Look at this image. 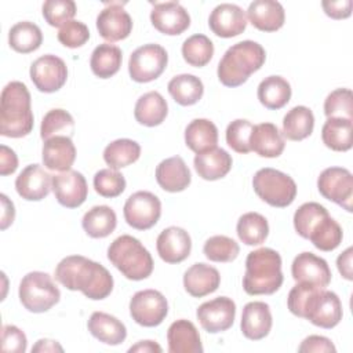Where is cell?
<instances>
[{
  "label": "cell",
  "instance_id": "1",
  "mask_svg": "<svg viewBox=\"0 0 353 353\" xmlns=\"http://www.w3.org/2000/svg\"><path fill=\"white\" fill-rule=\"evenodd\" d=\"M55 280L70 291H81L92 301H101L110 295L113 277L101 263L83 255L65 256L55 268Z\"/></svg>",
  "mask_w": 353,
  "mask_h": 353
},
{
  "label": "cell",
  "instance_id": "2",
  "mask_svg": "<svg viewBox=\"0 0 353 353\" xmlns=\"http://www.w3.org/2000/svg\"><path fill=\"white\" fill-rule=\"evenodd\" d=\"M33 130L30 92L22 81H10L0 97V134L22 138Z\"/></svg>",
  "mask_w": 353,
  "mask_h": 353
},
{
  "label": "cell",
  "instance_id": "3",
  "mask_svg": "<svg viewBox=\"0 0 353 353\" xmlns=\"http://www.w3.org/2000/svg\"><path fill=\"white\" fill-rule=\"evenodd\" d=\"M280 254L268 247L251 251L245 259L243 288L248 295H270L283 284Z\"/></svg>",
  "mask_w": 353,
  "mask_h": 353
},
{
  "label": "cell",
  "instance_id": "4",
  "mask_svg": "<svg viewBox=\"0 0 353 353\" xmlns=\"http://www.w3.org/2000/svg\"><path fill=\"white\" fill-rule=\"evenodd\" d=\"M266 59L265 48L252 40H243L226 50L218 63V79L226 87H239L259 70Z\"/></svg>",
  "mask_w": 353,
  "mask_h": 353
},
{
  "label": "cell",
  "instance_id": "5",
  "mask_svg": "<svg viewBox=\"0 0 353 353\" xmlns=\"http://www.w3.org/2000/svg\"><path fill=\"white\" fill-rule=\"evenodd\" d=\"M108 259L128 280L148 279L153 272V258L143 244L130 236L121 234L108 247Z\"/></svg>",
  "mask_w": 353,
  "mask_h": 353
},
{
  "label": "cell",
  "instance_id": "6",
  "mask_svg": "<svg viewBox=\"0 0 353 353\" xmlns=\"http://www.w3.org/2000/svg\"><path fill=\"white\" fill-rule=\"evenodd\" d=\"M18 295L26 310L44 313L59 302L61 291L48 273L29 272L19 283Z\"/></svg>",
  "mask_w": 353,
  "mask_h": 353
},
{
  "label": "cell",
  "instance_id": "7",
  "mask_svg": "<svg viewBox=\"0 0 353 353\" xmlns=\"http://www.w3.org/2000/svg\"><path fill=\"white\" fill-rule=\"evenodd\" d=\"M252 188L261 200L277 208L288 207L296 197L295 181L290 175L270 167L255 172Z\"/></svg>",
  "mask_w": 353,
  "mask_h": 353
},
{
  "label": "cell",
  "instance_id": "8",
  "mask_svg": "<svg viewBox=\"0 0 353 353\" xmlns=\"http://www.w3.org/2000/svg\"><path fill=\"white\" fill-rule=\"evenodd\" d=\"M168 63V54L160 44L149 43L132 51L128 61L130 77L137 83H149L161 76Z\"/></svg>",
  "mask_w": 353,
  "mask_h": 353
},
{
  "label": "cell",
  "instance_id": "9",
  "mask_svg": "<svg viewBox=\"0 0 353 353\" xmlns=\"http://www.w3.org/2000/svg\"><path fill=\"white\" fill-rule=\"evenodd\" d=\"M342 314L339 296L325 288H316L303 307L302 319L309 320L316 327L331 330L339 324Z\"/></svg>",
  "mask_w": 353,
  "mask_h": 353
},
{
  "label": "cell",
  "instance_id": "10",
  "mask_svg": "<svg viewBox=\"0 0 353 353\" xmlns=\"http://www.w3.org/2000/svg\"><path fill=\"white\" fill-rule=\"evenodd\" d=\"M125 222L137 230L153 228L161 215V201L152 192L139 190L132 193L123 208Z\"/></svg>",
  "mask_w": 353,
  "mask_h": 353
},
{
  "label": "cell",
  "instance_id": "11",
  "mask_svg": "<svg viewBox=\"0 0 353 353\" xmlns=\"http://www.w3.org/2000/svg\"><path fill=\"white\" fill-rule=\"evenodd\" d=\"M317 189L320 194L352 212L353 201V176L347 168L328 167L317 178Z\"/></svg>",
  "mask_w": 353,
  "mask_h": 353
},
{
  "label": "cell",
  "instance_id": "12",
  "mask_svg": "<svg viewBox=\"0 0 353 353\" xmlns=\"http://www.w3.org/2000/svg\"><path fill=\"white\" fill-rule=\"evenodd\" d=\"M168 313V302L157 290H142L132 295L130 301V314L142 327L160 325Z\"/></svg>",
  "mask_w": 353,
  "mask_h": 353
},
{
  "label": "cell",
  "instance_id": "13",
  "mask_svg": "<svg viewBox=\"0 0 353 353\" xmlns=\"http://www.w3.org/2000/svg\"><path fill=\"white\" fill-rule=\"evenodd\" d=\"M29 74L39 91L51 94L62 88L66 83L68 68L63 59L57 55L47 54L33 61Z\"/></svg>",
  "mask_w": 353,
  "mask_h": 353
},
{
  "label": "cell",
  "instance_id": "14",
  "mask_svg": "<svg viewBox=\"0 0 353 353\" xmlns=\"http://www.w3.org/2000/svg\"><path fill=\"white\" fill-rule=\"evenodd\" d=\"M203 330L218 334L229 330L236 317V303L228 296H218L201 303L196 312Z\"/></svg>",
  "mask_w": 353,
  "mask_h": 353
},
{
  "label": "cell",
  "instance_id": "15",
  "mask_svg": "<svg viewBox=\"0 0 353 353\" xmlns=\"http://www.w3.org/2000/svg\"><path fill=\"white\" fill-rule=\"evenodd\" d=\"M124 3H106L97 17V29L102 39L114 43L124 40L132 30V19L124 10Z\"/></svg>",
  "mask_w": 353,
  "mask_h": 353
},
{
  "label": "cell",
  "instance_id": "16",
  "mask_svg": "<svg viewBox=\"0 0 353 353\" xmlns=\"http://www.w3.org/2000/svg\"><path fill=\"white\" fill-rule=\"evenodd\" d=\"M52 192L61 205L77 208L85 201L88 186L81 172L69 170L52 176Z\"/></svg>",
  "mask_w": 353,
  "mask_h": 353
},
{
  "label": "cell",
  "instance_id": "17",
  "mask_svg": "<svg viewBox=\"0 0 353 353\" xmlns=\"http://www.w3.org/2000/svg\"><path fill=\"white\" fill-rule=\"evenodd\" d=\"M150 22L160 33L178 36L190 26V15L178 1L154 3Z\"/></svg>",
  "mask_w": 353,
  "mask_h": 353
},
{
  "label": "cell",
  "instance_id": "18",
  "mask_svg": "<svg viewBox=\"0 0 353 353\" xmlns=\"http://www.w3.org/2000/svg\"><path fill=\"white\" fill-rule=\"evenodd\" d=\"M208 26L219 37L229 39L239 36L247 28L245 11L237 4H218L210 14Z\"/></svg>",
  "mask_w": 353,
  "mask_h": 353
},
{
  "label": "cell",
  "instance_id": "19",
  "mask_svg": "<svg viewBox=\"0 0 353 353\" xmlns=\"http://www.w3.org/2000/svg\"><path fill=\"white\" fill-rule=\"evenodd\" d=\"M292 279L296 283H307L325 288L331 283V270L325 259L313 252H301L291 265Z\"/></svg>",
  "mask_w": 353,
  "mask_h": 353
},
{
  "label": "cell",
  "instance_id": "20",
  "mask_svg": "<svg viewBox=\"0 0 353 353\" xmlns=\"http://www.w3.org/2000/svg\"><path fill=\"white\" fill-rule=\"evenodd\" d=\"M17 193L28 201H40L52 189V176L40 165H26L15 179Z\"/></svg>",
  "mask_w": 353,
  "mask_h": 353
},
{
  "label": "cell",
  "instance_id": "21",
  "mask_svg": "<svg viewBox=\"0 0 353 353\" xmlns=\"http://www.w3.org/2000/svg\"><path fill=\"white\" fill-rule=\"evenodd\" d=\"M159 256L167 263H179L185 261L192 250L189 233L178 226H170L161 230L156 240Z\"/></svg>",
  "mask_w": 353,
  "mask_h": 353
},
{
  "label": "cell",
  "instance_id": "22",
  "mask_svg": "<svg viewBox=\"0 0 353 353\" xmlns=\"http://www.w3.org/2000/svg\"><path fill=\"white\" fill-rule=\"evenodd\" d=\"M272 313L268 303L261 301L248 302L243 307L240 328L243 335L251 341H259L269 335L272 330Z\"/></svg>",
  "mask_w": 353,
  "mask_h": 353
},
{
  "label": "cell",
  "instance_id": "23",
  "mask_svg": "<svg viewBox=\"0 0 353 353\" xmlns=\"http://www.w3.org/2000/svg\"><path fill=\"white\" fill-rule=\"evenodd\" d=\"M46 168L51 171H69L76 160V148L70 137L58 135L46 139L41 149Z\"/></svg>",
  "mask_w": 353,
  "mask_h": 353
},
{
  "label": "cell",
  "instance_id": "24",
  "mask_svg": "<svg viewBox=\"0 0 353 353\" xmlns=\"http://www.w3.org/2000/svg\"><path fill=\"white\" fill-rule=\"evenodd\" d=\"M156 181L163 190L176 193L190 185L192 175L185 160L181 156H172L159 163L156 167Z\"/></svg>",
  "mask_w": 353,
  "mask_h": 353
},
{
  "label": "cell",
  "instance_id": "25",
  "mask_svg": "<svg viewBox=\"0 0 353 353\" xmlns=\"http://www.w3.org/2000/svg\"><path fill=\"white\" fill-rule=\"evenodd\" d=\"M247 18L258 30L276 32L284 25L285 11L276 0H255L248 6Z\"/></svg>",
  "mask_w": 353,
  "mask_h": 353
},
{
  "label": "cell",
  "instance_id": "26",
  "mask_svg": "<svg viewBox=\"0 0 353 353\" xmlns=\"http://www.w3.org/2000/svg\"><path fill=\"white\" fill-rule=\"evenodd\" d=\"M221 284L219 272L207 263L199 262L192 265L183 274V287L194 298H203L216 291Z\"/></svg>",
  "mask_w": 353,
  "mask_h": 353
},
{
  "label": "cell",
  "instance_id": "27",
  "mask_svg": "<svg viewBox=\"0 0 353 353\" xmlns=\"http://www.w3.org/2000/svg\"><path fill=\"white\" fill-rule=\"evenodd\" d=\"M250 148L261 157H279L284 148L285 141L281 131L273 123H261L254 125L250 137Z\"/></svg>",
  "mask_w": 353,
  "mask_h": 353
},
{
  "label": "cell",
  "instance_id": "28",
  "mask_svg": "<svg viewBox=\"0 0 353 353\" xmlns=\"http://www.w3.org/2000/svg\"><path fill=\"white\" fill-rule=\"evenodd\" d=\"M170 353H201L203 345L196 325L185 319L174 321L167 331Z\"/></svg>",
  "mask_w": 353,
  "mask_h": 353
},
{
  "label": "cell",
  "instance_id": "29",
  "mask_svg": "<svg viewBox=\"0 0 353 353\" xmlns=\"http://www.w3.org/2000/svg\"><path fill=\"white\" fill-rule=\"evenodd\" d=\"M90 334L99 342L116 346L127 338L125 325L114 316L105 312H94L87 323Z\"/></svg>",
  "mask_w": 353,
  "mask_h": 353
},
{
  "label": "cell",
  "instance_id": "30",
  "mask_svg": "<svg viewBox=\"0 0 353 353\" xmlns=\"http://www.w3.org/2000/svg\"><path fill=\"white\" fill-rule=\"evenodd\" d=\"M193 164L199 176L205 181H216L230 171L233 160L225 149L212 148L203 153H197Z\"/></svg>",
  "mask_w": 353,
  "mask_h": 353
},
{
  "label": "cell",
  "instance_id": "31",
  "mask_svg": "<svg viewBox=\"0 0 353 353\" xmlns=\"http://www.w3.org/2000/svg\"><path fill=\"white\" fill-rule=\"evenodd\" d=\"M168 113L167 101L157 91H149L141 95L134 108L135 120L146 127L160 125Z\"/></svg>",
  "mask_w": 353,
  "mask_h": 353
},
{
  "label": "cell",
  "instance_id": "32",
  "mask_svg": "<svg viewBox=\"0 0 353 353\" xmlns=\"http://www.w3.org/2000/svg\"><path fill=\"white\" fill-rule=\"evenodd\" d=\"M185 143L196 154L216 148L218 128L208 119H194L185 128Z\"/></svg>",
  "mask_w": 353,
  "mask_h": 353
},
{
  "label": "cell",
  "instance_id": "33",
  "mask_svg": "<svg viewBox=\"0 0 353 353\" xmlns=\"http://www.w3.org/2000/svg\"><path fill=\"white\" fill-rule=\"evenodd\" d=\"M353 120L342 117H328L321 128L323 143L335 152H347L352 145Z\"/></svg>",
  "mask_w": 353,
  "mask_h": 353
},
{
  "label": "cell",
  "instance_id": "34",
  "mask_svg": "<svg viewBox=\"0 0 353 353\" xmlns=\"http://www.w3.org/2000/svg\"><path fill=\"white\" fill-rule=\"evenodd\" d=\"M259 102L272 110L281 109L291 99V85L281 76H268L258 85Z\"/></svg>",
  "mask_w": 353,
  "mask_h": 353
},
{
  "label": "cell",
  "instance_id": "35",
  "mask_svg": "<svg viewBox=\"0 0 353 353\" xmlns=\"http://www.w3.org/2000/svg\"><path fill=\"white\" fill-rule=\"evenodd\" d=\"M167 88L172 99L181 106H192L197 103L204 94L203 81L197 76L189 73L174 76L168 81Z\"/></svg>",
  "mask_w": 353,
  "mask_h": 353
},
{
  "label": "cell",
  "instance_id": "36",
  "mask_svg": "<svg viewBox=\"0 0 353 353\" xmlns=\"http://www.w3.org/2000/svg\"><path fill=\"white\" fill-rule=\"evenodd\" d=\"M117 225L116 212L109 205H95L88 210L83 219L81 226L84 232L92 239H103L114 232Z\"/></svg>",
  "mask_w": 353,
  "mask_h": 353
},
{
  "label": "cell",
  "instance_id": "37",
  "mask_svg": "<svg viewBox=\"0 0 353 353\" xmlns=\"http://www.w3.org/2000/svg\"><path fill=\"white\" fill-rule=\"evenodd\" d=\"M121 61V50L110 43H103L94 48L90 59V66L97 77L109 79L119 72Z\"/></svg>",
  "mask_w": 353,
  "mask_h": 353
},
{
  "label": "cell",
  "instance_id": "38",
  "mask_svg": "<svg viewBox=\"0 0 353 353\" xmlns=\"http://www.w3.org/2000/svg\"><path fill=\"white\" fill-rule=\"evenodd\" d=\"M314 128L313 112L306 106H294L283 119V137L290 141H302L307 138Z\"/></svg>",
  "mask_w": 353,
  "mask_h": 353
},
{
  "label": "cell",
  "instance_id": "39",
  "mask_svg": "<svg viewBox=\"0 0 353 353\" xmlns=\"http://www.w3.org/2000/svg\"><path fill=\"white\" fill-rule=\"evenodd\" d=\"M43 43V33L40 28L29 21H21L11 26L8 32L10 47L21 54L36 51Z\"/></svg>",
  "mask_w": 353,
  "mask_h": 353
},
{
  "label": "cell",
  "instance_id": "40",
  "mask_svg": "<svg viewBox=\"0 0 353 353\" xmlns=\"http://www.w3.org/2000/svg\"><path fill=\"white\" fill-rule=\"evenodd\" d=\"M141 156V146L137 141L120 138L112 141L103 150V160L112 170H120L135 163Z\"/></svg>",
  "mask_w": 353,
  "mask_h": 353
},
{
  "label": "cell",
  "instance_id": "41",
  "mask_svg": "<svg viewBox=\"0 0 353 353\" xmlns=\"http://www.w3.org/2000/svg\"><path fill=\"white\" fill-rule=\"evenodd\" d=\"M237 236L247 245L262 244L269 234L266 218L258 212H245L237 221Z\"/></svg>",
  "mask_w": 353,
  "mask_h": 353
},
{
  "label": "cell",
  "instance_id": "42",
  "mask_svg": "<svg viewBox=\"0 0 353 353\" xmlns=\"http://www.w3.org/2000/svg\"><path fill=\"white\" fill-rule=\"evenodd\" d=\"M342 239L343 232L341 225L328 215L313 228L307 240H310L317 250L330 252L334 251L342 243Z\"/></svg>",
  "mask_w": 353,
  "mask_h": 353
},
{
  "label": "cell",
  "instance_id": "43",
  "mask_svg": "<svg viewBox=\"0 0 353 353\" xmlns=\"http://www.w3.org/2000/svg\"><path fill=\"white\" fill-rule=\"evenodd\" d=\"M212 55L214 44L205 34H192L182 44V57L190 66L203 68L211 61Z\"/></svg>",
  "mask_w": 353,
  "mask_h": 353
},
{
  "label": "cell",
  "instance_id": "44",
  "mask_svg": "<svg viewBox=\"0 0 353 353\" xmlns=\"http://www.w3.org/2000/svg\"><path fill=\"white\" fill-rule=\"evenodd\" d=\"M73 131H74V120L72 114L65 109H51L44 114L41 120L40 137L44 141L58 135L72 137Z\"/></svg>",
  "mask_w": 353,
  "mask_h": 353
},
{
  "label": "cell",
  "instance_id": "45",
  "mask_svg": "<svg viewBox=\"0 0 353 353\" xmlns=\"http://www.w3.org/2000/svg\"><path fill=\"white\" fill-rule=\"evenodd\" d=\"M328 215V211L321 204L314 201L303 203L294 214V228L301 237L309 239L313 228Z\"/></svg>",
  "mask_w": 353,
  "mask_h": 353
},
{
  "label": "cell",
  "instance_id": "46",
  "mask_svg": "<svg viewBox=\"0 0 353 353\" xmlns=\"http://www.w3.org/2000/svg\"><path fill=\"white\" fill-rule=\"evenodd\" d=\"M203 252L207 259L212 262H232L240 252L239 244L223 234L210 237L203 247Z\"/></svg>",
  "mask_w": 353,
  "mask_h": 353
},
{
  "label": "cell",
  "instance_id": "47",
  "mask_svg": "<svg viewBox=\"0 0 353 353\" xmlns=\"http://www.w3.org/2000/svg\"><path fill=\"white\" fill-rule=\"evenodd\" d=\"M94 189L95 192L106 199H113L120 196L125 189V178L121 172L112 168L99 170L94 175Z\"/></svg>",
  "mask_w": 353,
  "mask_h": 353
},
{
  "label": "cell",
  "instance_id": "48",
  "mask_svg": "<svg viewBox=\"0 0 353 353\" xmlns=\"http://www.w3.org/2000/svg\"><path fill=\"white\" fill-rule=\"evenodd\" d=\"M327 117H342L353 120V95L349 88H336L324 101Z\"/></svg>",
  "mask_w": 353,
  "mask_h": 353
},
{
  "label": "cell",
  "instance_id": "49",
  "mask_svg": "<svg viewBox=\"0 0 353 353\" xmlns=\"http://www.w3.org/2000/svg\"><path fill=\"white\" fill-rule=\"evenodd\" d=\"M41 10L46 22L54 28H62L76 15V4L72 0H47Z\"/></svg>",
  "mask_w": 353,
  "mask_h": 353
},
{
  "label": "cell",
  "instance_id": "50",
  "mask_svg": "<svg viewBox=\"0 0 353 353\" xmlns=\"http://www.w3.org/2000/svg\"><path fill=\"white\" fill-rule=\"evenodd\" d=\"M254 124L245 119L233 120L226 128V143L237 153L245 154L251 152L250 137L252 132Z\"/></svg>",
  "mask_w": 353,
  "mask_h": 353
},
{
  "label": "cell",
  "instance_id": "51",
  "mask_svg": "<svg viewBox=\"0 0 353 353\" xmlns=\"http://www.w3.org/2000/svg\"><path fill=\"white\" fill-rule=\"evenodd\" d=\"M90 39V30L81 21L72 19L65 23L58 32V40L68 48H79Z\"/></svg>",
  "mask_w": 353,
  "mask_h": 353
},
{
  "label": "cell",
  "instance_id": "52",
  "mask_svg": "<svg viewBox=\"0 0 353 353\" xmlns=\"http://www.w3.org/2000/svg\"><path fill=\"white\" fill-rule=\"evenodd\" d=\"M28 339L17 325L6 324L1 330V350L6 353H23Z\"/></svg>",
  "mask_w": 353,
  "mask_h": 353
},
{
  "label": "cell",
  "instance_id": "53",
  "mask_svg": "<svg viewBox=\"0 0 353 353\" xmlns=\"http://www.w3.org/2000/svg\"><path fill=\"white\" fill-rule=\"evenodd\" d=\"M298 352L301 353H335L336 349L334 346V343L331 342V339H328L327 336H321V335H309L307 338H305L299 347Z\"/></svg>",
  "mask_w": 353,
  "mask_h": 353
},
{
  "label": "cell",
  "instance_id": "54",
  "mask_svg": "<svg viewBox=\"0 0 353 353\" xmlns=\"http://www.w3.org/2000/svg\"><path fill=\"white\" fill-rule=\"evenodd\" d=\"M352 0H324L321 7L324 12L332 19H345L352 14Z\"/></svg>",
  "mask_w": 353,
  "mask_h": 353
},
{
  "label": "cell",
  "instance_id": "55",
  "mask_svg": "<svg viewBox=\"0 0 353 353\" xmlns=\"http://www.w3.org/2000/svg\"><path fill=\"white\" fill-rule=\"evenodd\" d=\"M18 168V157L15 154V152L6 146L1 145L0 146V174L3 176L14 174Z\"/></svg>",
  "mask_w": 353,
  "mask_h": 353
},
{
  "label": "cell",
  "instance_id": "56",
  "mask_svg": "<svg viewBox=\"0 0 353 353\" xmlns=\"http://www.w3.org/2000/svg\"><path fill=\"white\" fill-rule=\"evenodd\" d=\"M352 255H353V248L349 247L346 248L338 258H336V266L339 273L342 274L343 279L352 281L353 280V269H352Z\"/></svg>",
  "mask_w": 353,
  "mask_h": 353
},
{
  "label": "cell",
  "instance_id": "57",
  "mask_svg": "<svg viewBox=\"0 0 353 353\" xmlns=\"http://www.w3.org/2000/svg\"><path fill=\"white\" fill-rule=\"evenodd\" d=\"M0 200H1V230L7 229L15 218V208H14V203L6 196V194H0Z\"/></svg>",
  "mask_w": 353,
  "mask_h": 353
},
{
  "label": "cell",
  "instance_id": "58",
  "mask_svg": "<svg viewBox=\"0 0 353 353\" xmlns=\"http://www.w3.org/2000/svg\"><path fill=\"white\" fill-rule=\"evenodd\" d=\"M128 352L130 353H132V352H138V353H161L163 349L154 341H139L138 343L131 346L128 349Z\"/></svg>",
  "mask_w": 353,
  "mask_h": 353
},
{
  "label": "cell",
  "instance_id": "59",
  "mask_svg": "<svg viewBox=\"0 0 353 353\" xmlns=\"http://www.w3.org/2000/svg\"><path fill=\"white\" fill-rule=\"evenodd\" d=\"M32 352H63V347L52 339H39L32 347Z\"/></svg>",
  "mask_w": 353,
  "mask_h": 353
}]
</instances>
